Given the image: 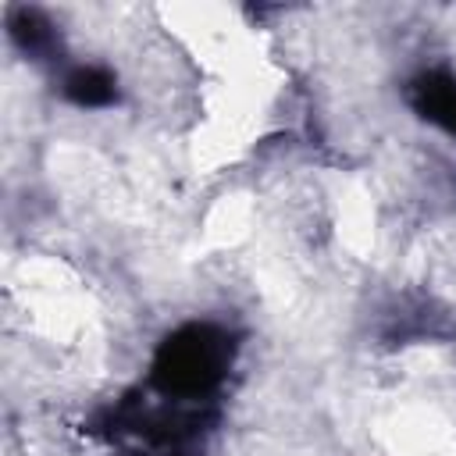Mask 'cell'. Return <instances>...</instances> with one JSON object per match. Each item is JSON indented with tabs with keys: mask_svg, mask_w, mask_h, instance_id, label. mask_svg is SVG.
Instances as JSON below:
<instances>
[{
	"mask_svg": "<svg viewBox=\"0 0 456 456\" xmlns=\"http://www.w3.org/2000/svg\"><path fill=\"white\" fill-rule=\"evenodd\" d=\"M235 360V338L214 321H189L175 328L153 353L150 388L175 406L203 403L221 388Z\"/></svg>",
	"mask_w": 456,
	"mask_h": 456,
	"instance_id": "1",
	"label": "cell"
},
{
	"mask_svg": "<svg viewBox=\"0 0 456 456\" xmlns=\"http://www.w3.org/2000/svg\"><path fill=\"white\" fill-rule=\"evenodd\" d=\"M406 100L417 118L456 139V75L449 68H424L410 78Z\"/></svg>",
	"mask_w": 456,
	"mask_h": 456,
	"instance_id": "2",
	"label": "cell"
},
{
	"mask_svg": "<svg viewBox=\"0 0 456 456\" xmlns=\"http://www.w3.org/2000/svg\"><path fill=\"white\" fill-rule=\"evenodd\" d=\"M61 93L64 100H71L75 107H86V110H103V107H114L118 103V75L103 64H75L64 71L61 78Z\"/></svg>",
	"mask_w": 456,
	"mask_h": 456,
	"instance_id": "3",
	"label": "cell"
},
{
	"mask_svg": "<svg viewBox=\"0 0 456 456\" xmlns=\"http://www.w3.org/2000/svg\"><path fill=\"white\" fill-rule=\"evenodd\" d=\"M7 32L18 43V50H25L32 61H50L61 50V36H57L53 21L36 7H11Z\"/></svg>",
	"mask_w": 456,
	"mask_h": 456,
	"instance_id": "4",
	"label": "cell"
}]
</instances>
